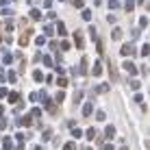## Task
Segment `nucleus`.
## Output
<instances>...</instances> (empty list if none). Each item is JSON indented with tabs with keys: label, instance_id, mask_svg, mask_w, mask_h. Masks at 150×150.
<instances>
[{
	"label": "nucleus",
	"instance_id": "obj_1",
	"mask_svg": "<svg viewBox=\"0 0 150 150\" xmlns=\"http://www.w3.org/2000/svg\"><path fill=\"white\" fill-rule=\"evenodd\" d=\"M122 54H135V50H133V46H122Z\"/></svg>",
	"mask_w": 150,
	"mask_h": 150
},
{
	"label": "nucleus",
	"instance_id": "obj_2",
	"mask_svg": "<svg viewBox=\"0 0 150 150\" xmlns=\"http://www.w3.org/2000/svg\"><path fill=\"white\" fill-rule=\"evenodd\" d=\"M124 70H126L128 74H135V72H137V70H135V65H133V63H124Z\"/></svg>",
	"mask_w": 150,
	"mask_h": 150
},
{
	"label": "nucleus",
	"instance_id": "obj_3",
	"mask_svg": "<svg viewBox=\"0 0 150 150\" xmlns=\"http://www.w3.org/2000/svg\"><path fill=\"white\" fill-rule=\"evenodd\" d=\"M91 111H94V107H91V102H87V105L83 107V113H85V115H89Z\"/></svg>",
	"mask_w": 150,
	"mask_h": 150
},
{
	"label": "nucleus",
	"instance_id": "obj_4",
	"mask_svg": "<svg viewBox=\"0 0 150 150\" xmlns=\"http://www.w3.org/2000/svg\"><path fill=\"white\" fill-rule=\"evenodd\" d=\"M94 74H96V76H100V74H102V65H100V63H96V65H94Z\"/></svg>",
	"mask_w": 150,
	"mask_h": 150
},
{
	"label": "nucleus",
	"instance_id": "obj_5",
	"mask_svg": "<svg viewBox=\"0 0 150 150\" xmlns=\"http://www.w3.org/2000/svg\"><path fill=\"white\" fill-rule=\"evenodd\" d=\"M28 44V33L26 35H22V37H20V46H26Z\"/></svg>",
	"mask_w": 150,
	"mask_h": 150
},
{
	"label": "nucleus",
	"instance_id": "obj_6",
	"mask_svg": "<svg viewBox=\"0 0 150 150\" xmlns=\"http://www.w3.org/2000/svg\"><path fill=\"white\" fill-rule=\"evenodd\" d=\"M76 46L83 48V35H81V33H76Z\"/></svg>",
	"mask_w": 150,
	"mask_h": 150
},
{
	"label": "nucleus",
	"instance_id": "obj_7",
	"mask_svg": "<svg viewBox=\"0 0 150 150\" xmlns=\"http://www.w3.org/2000/svg\"><path fill=\"white\" fill-rule=\"evenodd\" d=\"M120 37H122V30L115 28V30H113V39H120Z\"/></svg>",
	"mask_w": 150,
	"mask_h": 150
},
{
	"label": "nucleus",
	"instance_id": "obj_8",
	"mask_svg": "<svg viewBox=\"0 0 150 150\" xmlns=\"http://www.w3.org/2000/svg\"><path fill=\"white\" fill-rule=\"evenodd\" d=\"M22 124H24V126H30L33 122H30V117H22Z\"/></svg>",
	"mask_w": 150,
	"mask_h": 150
},
{
	"label": "nucleus",
	"instance_id": "obj_9",
	"mask_svg": "<svg viewBox=\"0 0 150 150\" xmlns=\"http://www.w3.org/2000/svg\"><path fill=\"white\" fill-rule=\"evenodd\" d=\"M63 150H76V146H74V144L70 142V144H65V148H63Z\"/></svg>",
	"mask_w": 150,
	"mask_h": 150
},
{
	"label": "nucleus",
	"instance_id": "obj_10",
	"mask_svg": "<svg viewBox=\"0 0 150 150\" xmlns=\"http://www.w3.org/2000/svg\"><path fill=\"white\" fill-rule=\"evenodd\" d=\"M107 137H113V126H107Z\"/></svg>",
	"mask_w": 150,
	"mask_h": 150
},
{
	"label": "nucleus",
	"instance_id": "obj_11",
	"mask_svg": "<svg viewBox=\"0 0 150 150\" xmlns=\"http://www.w3.org/2000/svg\"><path fill=\"white\" fill-rule=\"evenodd\" d=\"M133 9V0H126V11H131Z\"/></svg>",
	"mask_w": 150,
	"mask_h": 150
},
{
	"label": "nucleus",
	"instance_id": "obj_12",
	"mask_svg": "<svg viewBox=\"0 0 150 150\" xmlns=\"http://www.w3.org/2000/svg\"><path fill=\"white\" fill-rule=\"evenodd\" d=\"M74 4L76 7H83V0H74Z\"/></svg>",
	"mask_w": 150,
	"mask_h": 150
},
{
	"label": "nucleus",
	"instance_id": "obj_13",
	"mask_svg": "<svg viewBox=\"0 0 150 150\" xmlns=\"http://www.w3.org/2000/svg\"><path fill=\"white\" fill-rule=\"evenodd\" d=\"M102 150H113V148L109 146V144H107V146H102Z\"/></svg>",
	"mask_w": 150,
	"mask_h": 150
},
{
	"label": "nucleus",
	"instance_id": "obj_14",
	"mask_svg": "<svg viewBox=\"0 0 150 150\" xmlns=\"http://www.w3.org/2000/svg\"><path fill=\"white\" fill-rule=\"evenodd\" d=\"M120 150H128V148H120Z\"/></svg>",
	"mask_w": 150,
	"mask_h": 150
}]
</instances>
